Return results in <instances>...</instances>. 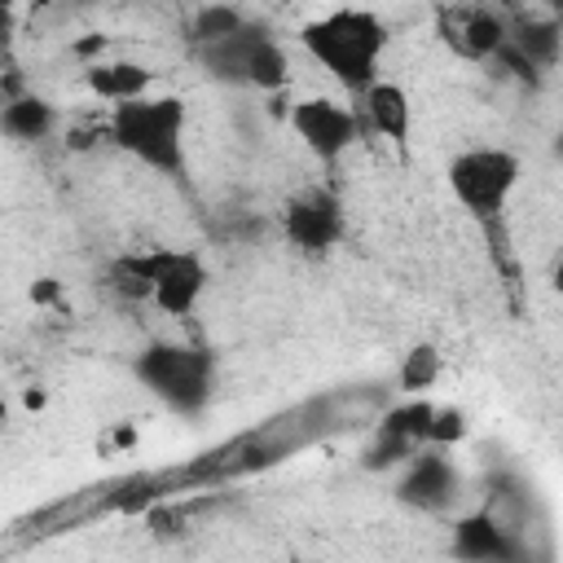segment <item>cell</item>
Returning a JSON list of instances; mask_svg holds the SVG:
<instances>
[{
    "label": "cell",
    "mask_w": 563,
    "mask_h": 563,
    "mask_svg": "<svg viewBox=\"0 0 563 563\" xmlns=\"http://www.w3.org/2000/svg\"><path fill=\"white\" fill-rule=\"evenodd\" d=\"M299 44L347 97L361 101L378 84V62L387 53V26L369 9H330L299 26Z\"/></svg>",
    "instance_id": "obj_1"
},
{
    "label": "cell",
    "mask_w": 563,
    "mask_h": 563,
    "mask_svg": "<svg viewBox=\"0 0 563 563\" xmlns=\"http://www.w3.org/2000/svg\"><path fill=\"white\" fill-rule=\"evenodd\" d=\"M185 128H189V106L185 97H136V101H119L110 106L106 119V141L114 150H123L128 158H136L141 167L167 176V180H185L189 176V154H185Z\"/></svg>",
    "instance_id": "obj_2"
},
{
    "label": "cell",
    "mask_w": 563,
    "mask_h": 563,
    "mask_svg": "<svg viewBox=\"0 0 563 563\" xmlns=\"http://www.w3.org/2000/svg\"><path fill=\"white\" fill-rule=\"evenodd\" d=\"M110 282L132 295V299H150L163 317H194L198 299L207 295L211 268L198 251L185 246H145V251H128L110 264Z\"/></svg>",
    "instance_id": "obj_3"
},
{
    "label": "cell",
    "mask_w": 563,
    "mask_h": 563,
    "mask_svg": "<svg viewBox=\"0 0 563 563\" xmlns=\"http://www.w3.org/2000/svg\"><path fill=\"white\" fill-rule=\"evenodd\" d=\"M132 374L163 409H172L180 418H198L216 396V356L194 343L158 339V343L141 347V356L132 361Z\"/></svg>",
    "instance_id": "obj_4"
},
{
    "label": "cell",
    "mask_w": 563,
    "mask_h": 563,
    "mask_svg": "<svg viewBox=\"0 0 563 563\" xmlns=\"http://www.w3.org/2000/svg\"><path fill=\"white\" fill-rule=\"evenodd\" d=\"M202 70L216 84L229 88H260V92H282L290 79V57L282 48V40H273L260 22L246 18V26H238L233 35L194 48Z\"/></svg>",
    "instance_id": "obj_5"
},
{
    "label": "cell",
    "mask_w": 563,
    "mask_h": 563,
    "mask_svg": "<svg viewBox=\"0 0 563 563\" xmlns=\"http://www.w3.org/2000/svg\"><path fill=\"white\" fill-rule=\"evenodd\" d=\"M519 154L501 150V145H471V150H457L444 167V180L453 189V198L479 220V224H493L501 220L515 185H519Z\"/></svg>",
    "instance_id": "obj_6"
},
{
    "label": "cell",
    "mask_w": 563,
    "mask_h": 563,
    "mask_svg": "<svg viewBox=\"0 0 563 563\" xmlns=\"http://www.w3.org/2000/svg\"><path fill=\"white\" fill-rule=\"evenodd\" d=\"M286 119H290L295 136L303 141V150H308L317 163H325V167H334V163L365 136L361 110H356V106H343V101H334V97H299V101L286 110Z\"/></svg>",
    "instance_id": "obj_7"
},
{
    "label": "cell",
    "mask_w": 563,
    "mask_h": 563,
    "mask_svg": "<svg viewBox=\"0 0 563 563\" xmlns=\"http://www.w3.org/2000/svg\"><path fill=\"white\" fill-rule=\"evenodd\" d=\"M343 198L330 185H303L282 207V233L299 255H325L343 238Z\"/></svg>",
    "instance_id": "obj_8"
},
{
    "label": "cell",
    "mask_w": 563,
    "mask_h": 563,
    "mask_svg": "<svg viewBox=\"0 0 563 563\" xmlns=\"http://www.w3.org/2000/svg\"><path fill=\"white\" fill-rule=\"evenodd\" d=\"M440 35H444V44H449L457 57H466V62H488V57H497V48L506 44L510 22H506L497 9L462 4V9H440Z\"/></svg>",
    "instance_id": "obj_9"
},
{
    "label": "cell",
    "mask_w": 563,
    "mask_h": 563,
    "mask_svg": "<svg viewBox=\"0 0 563 563\" xmlns=\"http://www.w3.org/2000/svg\"><path fill=\"white\" fill-rule=\"evenodd\" d=\"M462 488L457 466L449 462V449H418L405 462V475L396 484V497L413 510H444Z\"/></svg>",
    "instance_id": "obj_10"
},
{
    "label": "cell",
    "mask_w": 563,
    "mask_h": 563,
    "mask_svg": "<svg viewBox=\"0 0 563 563\" xmlns=\"http://www.w3.org/2000/svg\"><path fill=\"white\" fill-rule=\"evenodd\" d=\"M453 559L457 563H523V545L493 510H471L453 523Z\"/></svg>",
    "instance_id": "obj_11"
},
{
    "label": "cell",
    "mask_w": 563,
    "mask_h": 563,
    "mask_svg": "<svg viewBox=\"0 0 563 563\" xmlns=\"http://www.w3.org/2000/svg\"><path fill=\"white\" fill-rule=\"evenodd\" d=\"M361 119L369 132H378L383 141L396 145V154H409V132H413V101L400 84L391 79H378L365 97H361Z\"/></svg>",
    "instance_id": "obj_12"
},
{
    "label": "cell",
    "mask_w": 563,
    "mask_h": 563,
    "mask_svg": "<svg viewBox=\"0 0 563 563\" xmlns=\"http://www.w3.org/2000/svg\"><path fill=\"white\" fill-rule=\"evenodd\" d=\"M53 128H57V106L44 97L22 92L9 106H0V132L13 141H44Z\"/></svg>",
    "instance_id": "obj_13"
},
{
    "label": "cell",
    "mask_w": 563,
    "mask_h": 563,
    "mask_svg": "<svg viewBox=\"0 0 563 563\" xmlns=\"http://www.w3.org/2000/svg\"><path fill=\"white\" fill-rule=\"evenodd\" d=\"M150 79L154 75L145 66H136V62H97V66H88V88L97 97H106L110 106L145 97L150 92Z\"/></svg>",
    "instance_id": "obj_14"
},
{
    "label": "cell",
    "mask_w": 563,
    "mask_h": 563,
    "mask_svg": "<svg viewBox=\"0 0 563 563\" xmlns=\"http://www.w3.org/2000/svg\"><path fill=\"white\" fill-rule=\"evenodd\" d=\"M431 418H435V405H431V400H422V396H413L409 405H400V409H391V413L383 418L378 435H387V440H400L405 449H427V435H431Z\"/></svg>",
    "instance_id": "obj_15"
},
{
    "label": "cell",
    "mask_w": 563,
    "mask_h": 563,
    "mask_svg": "<svg viewBox=\"0 0 563 563\" xmlns=\"http://www.w3.org/2000/svg\"><path fill=\"white\" fill-rule=\"evenodd\" d=\"M238 26H246V13L242 9H229V4H211V9H198L189 18V44L202 48V44H216L224 35H233Z\"/></svg>",
    "instance_id": "obj_16"
},
{
    "label": "cell",
    "mask_w": 563,
    "mask_h": 563,
    "mask_svg": "<svg viewBox=\"0 0 563 563\" xmlns=\"http://www.w3.org/2000/svg\"><path fill=\"white\" fill-rule=\"evenodd\" d=\"M435 378H440V352H435L431 343H418V347H409V352H405V361H400V374H396L400 391H409V396H422L427 387H435Z\"/></svg>",
    "instance_id": "obj_17"
},
{
    "label": "cell",
    "mask_w": 563,
    "mask_h": 563,
    "mask_svg": "<svg viewBox=\"0 0 563 563\" xmlns=\"http://www.w3.org/2000/svg\"><path fill=\"white\" fill-rule=\"evenodd\" d=\"M462 435H466V413H462V409H440V405H435L427 449H449V444L462 440Z\"/></svg>",
    "instance_id": "obj_18"
},
{
    "label": "cell",
    "mask_w": 563,
    "mask_h": 563,
    "mask_svg": "<svg viewBox=\"0 0 563 563\" xmlns=\"http://www.w3.org/2000/svg\"><path fill=\"white\" fill-rule=\"evenodd\" d=\"M26 409H44V391H26Z\"/></svg>",
    "instance_id": "obj_19"
}]
</instances>
